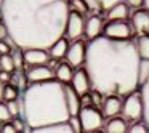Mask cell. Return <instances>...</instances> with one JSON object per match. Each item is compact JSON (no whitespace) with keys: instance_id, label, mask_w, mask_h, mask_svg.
<instances>
[{"instance_id":"1","label":"cell","mask_w":149,"mask_h":133,"mask_svg":"<svg viewBox=\"0 0 149 133\" xmlns=\"http://www.w3.org/2000/svg\"><path fill=\"white\" fill-rule=\"evenodd\" d=\"M2 21L19 50H50L66 34L68 0H3Z\"/></svg>"},{"instance_id":"2","label":"cell","mask_w":149,"mask_h":133,"mask_svg":"<svg viewBox=\"0 0 149 133\" xmlns=\"http://www.w3.org/2000/svg\"><path fill=\"white\" fill-rule=\"evenodd\" d=\"M139 56L130 40L101 36L87 45L85 71L91 87L104 96H128L139 85Z\"/></svg>"},{"instance_id":"3","label":"cell","mask_w":149,"mask_h":133,"mask_svg":"<svg viewBox=\"0 0 149 133\" xmlns=\"http://www.w3.org/2000/svg\"><path fill=\"white\" fill-rule=\"evenodd\" d=\"M23 120L31 130L69 122L64 85L58 80L31 84L21 98Z\"/></svg>"},{"instance_id":"4","label":"cell","mask_w":149,"mask_h":133,"mask_svg":"<svg viewBox=\"0 0 149 133\" xmlns=\"http://www.w3.org/2000/svg\"><path fill=\"white\" fill-rule=\"evenodd\" d=\"M79 120H80V125H82V132L93 133V132H100V128L103 127L104 116L96 107L85 106L79 112Z\"/></svg>"},{"instance_id":"5","label":"cell","mask_w":149,"mask_h":133,"mask_svg":"<svg viewBox=\"0 0 149 133\" xmlns=\"http://www.w3.org/2000/svg\"><path fill=\"white\" fill-rule=\"evenodd\" d=\"M143 112H144V106H143L141 93L135 91V93L128 95L122 104V114L125 117V120L138 123V120L143 119Z\"/></svg>"},{"instance_id":"6","label":"cell","mask_w":149,"mask_h":133,"mask_svg":"<svg viewBox=\"0 0 149 133\" xmlns=\"http://www.w3.org/2000/svg\"><path fill=\"white\" fill-rule=\"evenodd\" d=\"M103 36L112 40H128L132 36V26L127 21H109L103 29Z\"/></svg>"},{"instance_id":"7","label":"cell","mask_w":149,"mask_h":133,"mask_svg":"<svg viewBox=\"0 0 149 133\" xmlns=\"http://www.w3.org/2000/svg\"><path fill=\"white\" fill-rule=\"evenodd\" d=\"M85 58H87V45L82 40H75L74 43L69 45L68 55H66V63L71 68H80L85 64Z\"/></svg>"},{"instance_id":"8","label":"cell","mask_w":149,"mask_h":133,"mask_svg":"<svg viewBox=\"0 0 149 133\" xmlns=\"http://www.w3.org/2000/svg\"><path fill=\"white\" fill-rule=\"evenodd\" d=\"M85 32V19L80 13L72 11L69 13V19H68V26H66V37L71 40H79Z\"/></svg>"},{"instance_id":"9","label":"cell","mask_w":149,"mask_h":133,"mask_svg":"<svg viewBox=\"0 0 149 133\" xmlns=\"http://www.w3.org/2000/svg\"><path fill=\"white\" fill-rule=\"evenodd\" d=\"M55 77V71L48 66H36V68H29L26 72V79L29 84H42V82L53 80Z\"/></svg>"},{"instance_id":"10","label":"cell","mask_w":149,"mask_h":133,"mask_svg":"<svg viewBox=\"0 0 149 133\" xmlns=\"http://www.w3.org/2000/svg\"><path fill=\"white\" fill-rule=\"evenodd\" d=\"M71 87L75 90V93H77L79 96H85V95L90 91L91 82H90V77H88L85 69H77V71L74 72L72 80H71Z\"/></svg>"},{"instance_id":"11","label":"cell","mask_w":149,"mask_h":133,"mask_svg":"<svg viewBox=\"0 0 149 133\" xmlns=\"http://www.w3.org/2000/svg\"><path fill=\"white\" fill-rule=\"evenodd\" d=\"M24 64L36 68V66H47L50 61L48 50H24Z\"/></svg>"},{"instance_id":"12","label":"cell","mask_w":149,"mask_h":133,"mask_svg":"<svg viewBox=\"0 0 149 133\" xmlns=\"http://www.w3.org/2000/svg\"><path fill=\"white\" fill-rule=\"evenodd\" d=\"M132 27L139 36H149V11L136 10L132 15Z\"/></svg>"},{"instance_id":"13","label":"cell","mask_w":149,"mask_h":133,"mask_svg":"<svg viewBox=\"0 0 149 133\" xmlns=\"http://www.w3.org/2000/svg\"><path fill=\"white\" fill-rule=\"evenodd\" d=\"M104 26H103V19H101L98 15H91L85 19V36L87 39L90 40H95L98 37H101V32H103Z\"/></svg>"},{"instance_id":"14","label":"cell","mask_w":149,"mask_h":133,"mask_svg":"<svg viewBox=\"0 0 149 133\" xmlns=\"http://www.w3.org/2000/svg\"><path fill=\"white\" fill-rule=\"evenodd\" d=\"M64 96H66V104H68V109H69V116L77 117L82 109L80 96L75 93V90L71 85H64Z\"/></svg>"},{"instance_id":"15","label":"cell","mask_w":149,"mask_h":133,"mask_svg":"<svg viewBox=\"0 0 149 133\" xmlns=\"http://www.w3.org/2000/svg\"><path fill=\"white\" fill-rule=\"evenodd\" d=\"M122 100L119 96H106L103 101V116L109 117V119H114L117 117L120 112H122Z\"/></svg>"},{"instance_id":"16","label":"cell","mask_w":149,"mask_h":133,"mask_svg":"<svg viewBox=\"0 0 149 133\" xmlns=\"http://www.w3.org/2000/svg\"><path fill=\"white\" fill-rule=\"evenodd\" d=\"M68 50H69V40L66 37H61L58 42H55L52 45V48L48 50L50 53V58L53 59H61V58H66L68 55Z\"/></svg>"},{"instance_id":"17","label":"cell","mask_w":149,"mask_h":133,"mask_svg":"<svg viewBox=\"0 0 149 133\" xmlns=\"http://www.w3.org/2000/svg\"><path fill=\"white\" fill-rule=\"evenodd\" d=\"M128 16H130V7L123 2L117 3L116 7H112L107 11V18L111 21H125Z\"/></svg>"},{"instance_id":"18","label":"cell","mask_w":149,"mask_h":133,"mask_svg":"<svg viewBox=\"0 0 149 133\" xmlns=\"http://www.w3.org/2000/svg\"><path fill=\"white\" fill-rule=\"evenodd\" d=\"M72 75H74V71H72V68L68 64V63H61V64L56 66L55 77H56V80H58L59 84L68 85L69 82L72 80Z\"/></svg>"},{"instance_id":"19","label":"cell","mask_w":149,"mask_h":133,"mask_svg":"<svg viewBox=\"0 0 149 133\" xmlns=\"http://www.w3.org/2000/svg\"><path fill=\"white\" fill-rule=\"evenodd\" d=\"M128 132V125L127 120L122 117H114L109 119V122L106 123V133H127Z\"/></svg>"},{"instance_id":"20","label":"cell","mask_w":149,"mask_h":133,"mask_svg":"<svg viewBox=\"0 0 149 133\" xmlns=\"http://www.w3.org/2000/svg\"><path fill=\"white\" fill-rule=\"evenodd\" d=\"M31 133H74V130H72L71 125L66 122V123H58V125H52V127H43V128L31 130Z\"/></svg>"},{"instance_id":"21","label":"cell","mask_w":149,"mask_h":133,"mask_svg":"<svg viewBox=\"0 0 149 133\" xmlns=\"http://www.w3.org/2000/svg\"><path fill=\"white\" fill-rule=\"evenodd\" d=\"M135 45L139 59H149V36H139Z\"/></svg>"},{"instance_id":"22","label":"cell","mask_w":149,"mask_h":133,"mask_svg":"<svg viewBox=\"0 0 149 133\" xmlns=\"http://www.w3.org/2000/svg\"><path fill=\"white\" fill-rule=\"evenodd\" d=\"M141 98H143V106H144V112H143V119L144 122L148 123V128H149V79L144 85H141Z\"/></svg>"},{"instance_id":"23","label":"cell","mask_w":149,"mask_h":133,"mask_svg":"<svg viewBox=\"0 0 149 133\" xmlns=\"http://www.w3.org/2000/svg\"><path fill=\"white\" fill-rule=\"evenodd\" d=\"M139 85H144L149 79V59H141L139 61Z\"/></svg>"},{"instance_id":"24","label":"cell","mask_w":149,"mask_h":133,"mask_svg":"<svg viewBox=\"0 0 149 133\" xmlns=\"http://www.w3.org/2000/svg\"><path fill=\"white\" fill-rule=\"evenodd\" d=\"M0 71L8 72V74L15 71V63H13V56L11 55L0 56Z\"/></svg>"},{"instance_id":"25","label":"cell","mask_w":149,"mask_h":133,"mask_svg":"<svg viewBox=\"0 0 149 133\" xmlns=\"http://www.w3.org/2000/svg\"><path fill=\"white\" fill-rule=\"evenodd\" d=\"M69 8H71L72 11H77V13H80L82 16H84L85 13H88V11H90L88 5L85 3L84 0H71V2H69Z\"/></svg>"},{"instance_id":"26","label":"cell","mask_w":149,"mask_h":133,"mask_svg":"<svg viewBox=\"0 0 149 133\" xmlns=\"http://www.w3.org/2000/svg\"><path fill=\"white\" fill-rule=\"evenodd\" d=\"M7 107L10 111L11 117H18L19 114H23V106H21V100H15V101H8Z\"/></svg>"},{"instance_id":"27","label":"cell","mask_w":149,"mask_h":133,"mask_svg":"<svg viewBox=\"0 0 149 133\" xmlns=\"http://www.w3.org/2000/svg\"><path fill=\"white\" fill-rule=\"evenodd\" d=\"M18 88L15 85H5V90H3V100L7 101H15L18 100Z\"/></svg>"},{"instance_id":"28","label":"cell","mask_w":149,"mask_h":133,"mask_svg":"<svg viewBox=\"0 0 149 133\" xmlns=\"http://www.w3.org/2000/svg\"><path fill=\"white\" fill-rule=\"evenodd\" d=\"M11 56H13L15 69H19V71H21V69H23L24 66H26V64H24V55H23V50L16 48V50L13 52V55H11Z\"/></svg>"},{"instance_id":"29","label":"cell","mask_w":149,"mask_h":133,"mask_svg":"<svg viewBox=\"0 0 149 133\" xmlns=\"http://www.w3.org/2000/svg\"><path fill=\"white\" fill-rule=\"evenodd\" d=\"M122 0H96V3H98V8L100 10H106L109 11L112 7H116L117 3H120Z\"/></svg>"},{"instance_id":"30","label":"cell","mask_w":149,"mask_h":133,"mask_svg":"<svg viewBox=\"0 0 149 133\" xmlns=\"http://www.w3.org/2000/svg\"><path fill=\"white\" fill-rule=\"evenodd\" d=\"M10 119H11V114L8 111L7 104L0 103V122H10Z\"/></svg>"},{"instance_id":"31","label":"cell","mask_w":149,"mask_h":133,"mask_svg":"<svg viewBox=\"0 0 149 133\" xmlns=\"http://www.w3.org/2000/svg\"><path fill=\"white\" fill-rule=\"evenodd\" d=\"M127 133H148V127L144 123H133L132 127H128Z\"/></svg>"},{"instance_id":"32","label":"cell","mask_w":149,"mask_h":133,"mask_svg":"<svg viewBox=\"0 0 149 133\" xmlns=\"http://www.w3.org/2000/svg\"><path fill=\"white\" fill-rule=\"evenodd\" d=\"M68 123L71 125V128L74 130V133H82V125H80V120H79V116L77 117H71Z\"/></svg>"},{"instance_id":"33","label":"cell","mask_w":149,"mask_h":133,"mask_svg":"<svg viewBox=\"0 0 149 133\" xmlns=\"http://www.w3.org/2000/svg\"><path fill=\"white\" fill-rule=\"evenodd\" d=\"M13 127H15V130H16L18 133H23L24 132V128H26V122L24 120H21V119H13Z\"/></svg>"},{"instance_id":"34","label":"cell","mask_w":149,"mask_h":133,"mask_svg":"<svg viewBox=\"0 0 149 133\" xmlns=\"http://www.w3.org/2000/svg\"><path fill=\"white\" fill-rule=\"evenodd\" d=\"M0 133H18V132L15 130L13 123H11V122H7V123H3V125H2Z\"/></svg>"},{"instance_id":"35","label":"cell","mask_w":149,"mask_h":133,"mask_svg":"<svg viewBox=\"0 0 149 133\" xmlns=\"http://www.w3.org/2000/svg\"><path fill=\"white\" fill-rule=\"evenodd\" d=\"M8 39V31H7V26L3 24V21H0V42Z\"/></svg>"},{"instance_id":"36","label":"cell","mask_w":149,"mask_h":133,"mask_svg":"<svg viewBox=\"0 0 149 133\" xmlns=\"http://www.w3.org/2000/svg\"><path fill=\"white\" fill-rule=\"evenodd\" d=\"M10 50H11V47L8 45L7 42H0V56H3V55H10Z\"/></svg>"},{"instance_id":"37","label":"cell","mask_w":149,"mask_h":133,"mask_svg":"<svg viewBox=\"0 0 149 133\" xmlns=\"http://www.w3.org/2000/svg\"><path fill=\"white\" fill-rule=\"evenodd\" d=\"M84 2L88 5V8H90V11H98V10H100V8H98L96 0H84Z\"/></svg>"},{"instance_id":"38","label":"cell","mask_w":149,"mask_h":133,"mask_svg":"<svg viewBox=\"0 0 149 133\" xmlns=\"http://www.w3.org/2000/svg\"><path fill=\"white\" fill-rule=\"evenodd\" d=\"M8 80H10V74H8V72L0 71V82H2V84H7Z\"/></svg>"},{"instance_id":"39","label":"cell","mask_w":149,"mask_h":133,"mask_svg":"<svg viewBox=\"0 0 149 133\" xmlns=\"http://www.w3.org/2000/svg\"><path fill=\"white\" fill-rule=\"evenodd\" d=\"M127 5L128 7H139V5H143V0H127Z\"/></svg>"},{"instance_id":"40","label":"cell","mask_w":149,"mask_h":133,"mask_svg":"<svg viewBox=\"0 0 149 133\" xmlns=\"http://www.w3.org/2000/svg\"><path fill=\"white\" fill-rule=\"evenodd\" d=\"M3 90H5V84L0 82V100H3Z\"/></svg>"},{"instance_id":"41","label":"cell","mask_w":149,"mask_h":133,"mask_svg":"<svg viewBox=\"0 0 149 133\" xmlns=\"http://www.w3.org/2000/svg\"><path fill=\"white\" fill-rule=\"evenodd\" d=\"M143 5H144V10L149 11V0H143Z\"/></svg>"},{"instance_id":"42","label":"cell","mask_w":149,"mask_h":133,"mask_svg":"<svg viewBox=\"0 0 149 133\" xmlns=\"http://www.w3.org/2000/svg\"><path fill=\"white\" fill-rule=\"evenodd\" d=\"M93 133H103V132H93Z\"/></svg>"},{"instance_id":"43","label":"cell","mask_w":149,"mask_h":133,"mask_svg":"<svg viewBox=\"0 0 149 133\" xmlns=\"http://www.w3.org/2000/svg\"><path fill=\"white\" fill-rule=\"evenodd\" d=\"M0 130H2V123H0Z\"/></svg>"}]
</instances>
